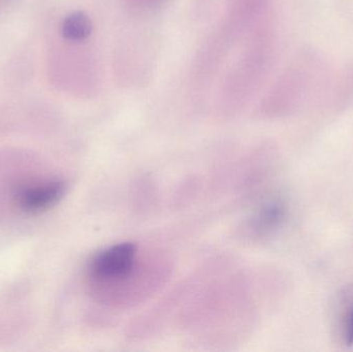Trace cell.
I'll use <instances>...</instances> for the list:
<instances>
[{
    "label": "cell",
    "instance_id": "cell-4",
    "mask_svg": "<svg viewBox=\"0 0 353 352\" xmlns=\"http://www.w3.org/2000/svg\"><path fill=\"white\" fill-rule=\"evenodd\" d=\"M61 32L68 41H85L92 32V23L90 18L84 12H72L62 22Z\"/></svg>",
    "mask_w": 353,
    "mask_h": 352
},
{
    "label": "cell",
    "instance_id": "cell-5",
    "mask_svg": "<svg viewBox=\"0 0 353 352\" xmlns=\"http://www.w3.org/2000/svg\"><path fill=\"white\" fill-rule=\"evenodd\" d=\"M338 329L346 345H353V289L342 295L338 308Z\"/></svg>",
    "mask_w": 353,
    "mask_h": 352
},
{
    "label": "cell",
    "instance_id": "cell-2",
    "mask_svg": "<svg viewBox=\"0 0 353 352\" xmlns=\"http://www.w3.org/2000/svg\"><path fill=\"white\" fill-rule=\"evenodd\" d=\"M64 189V184L57 180L30 184L19 190L16 202L24 212H43L59 202Z\"/></svg>",
    "mask_w": 353,
    "mask_h": 352
},
{
    "label": "cell",
    "instance_id": "cell-1",
    "mask_svg": "<svg viewBox=\"0 0 353 352\" xmlns=\"http://www.w3.org/2000/svg\"><path fill=\"white\" fill-rule=\"evenodd\" d=\"M139 248L125 242L105 248L89 265V276L95 287L119 289L132 285L139 268Z\"/></svg>",
    "mask_w": 353,
    "mask_h": 352
},
{
    "label": "cell",
    "instance_id": "cell-3",
    "mask_svg": "<svg viewBox=\"0 0 353 352\" xmlns=\"http://www.w3.org/2000/svg\"><path fill=\"white\" fill-rule=\"evenodd\" d=\"M288 214V207L280 196L270 198L253 213L248 223V229L253 237H267L275 233Z\"/></svg>",
    "mask_w": 353,
    "mask_h": 352
}]
</instances>
